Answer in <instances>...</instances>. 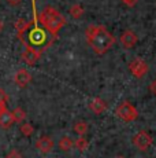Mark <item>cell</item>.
<instances>
[{
	"instance_id": "6da1fadb",
	"label": "cell",
	"mask_w": 156,
	"mask_h": 158,
	"mask_svg": "<svg viewBox=\"0 0 156 158\" xmlns=\"http://www.w3.org/2000/svg\"><path fill=\"white\" fill-rule=\"evenodd\" d=\"M32 6H33V19L29 22L28 28L23 30V32L18 33V37H19V40L22 41L26 48H32V50L41 54L48 47H51V44L53 43V40L56 37H53L38 22L37 10H36V0H32Z\"/></svg>"
},
{
	"instance_id": "7a4b0ae2",
	"label": "cell",
	"mask_w": 156,
	"mask_h": 158,
	"mask_svg": "<svg viewBox=\"0 0 156 158\" xmlns=\"http://www.w3.org/2000/svg\"><path fill=\"white\" fill-rule=\"evenodd\" d=\"M89 47L97 55H103L115 44V37L103 25H91L85 30Z\"/></svg>"
},
{
	"instance_id": "3957f363",
	"label": "cell",
	"mask_w": 156,
	"mask_h": 158,
	"mask_svg": "<svg viewBox=\"0 0 156 158\" xmlns=\"http://www.w3.org/2000/svg\"><path fill=\"white\" fill-rule=\"evenodd\" d=\"M37 17H38V22H40L53 37H58V33L60 32V29L66 25V18L53 7H45L40 13V15H37Z\"/></svg>"
},
{
	"instance_id": "277c9868",
	"label": "cell",
	"mask_w": 156,
	"mask_h": 158,
	"mask_svg": "<svg viewBox=\"0 0 156 158\" xmlns=\"http://www.w3.org/2000/svg\"><path fill=\"white\" fill-rule=\"evenodd\" d=\"M116 115L119 118H122L123 121H134L137 118V115H138V113H137L136 107L131 103L123 102L116 109Z\"/></svg>"
},
{
	"instance_id": "5b68a950",
	"label": "cell",
	"mask_w": 156,
	"mask_h": 158,
	"mask_svg": "<svg viewBox=\"0 0 156 158\" xmlns=\"http://www.w3.org/2000/svg\"><path fill=\"white\" fill-rule=\"evenodd\" d=\"M129 69H130V72L133 73V76L141 78L146 74V72H148V65H146V62L144 59L136 58V59H133L130 63H129Z\"/></svg>"
},
{
	"instance_id": "8992f818",
	"label": "cell",
	"mask_w": 156,
	"mask_h": 158,
	"mask_svg": "<svg viewBox=\"0 0 156 158\" xmlns=\"http://www.w3.org/2000/svg\"><path fill=\"white\" fill-rule=\"evenodd\" d=\"M133 143H134V146H136L137 148H138V150L145 151V150H148L149 146L152 144V138H151V135H149L148 132L141 131V132H138L133 138Z\"/></svg>"
},
{
	"instance_id": "52a82bcc",
	"label": "cell",
	"mask_w": 156,
	"mask_h": 158,
	"mask_svg": "<svg viewBox=\"0 0 156 158\" xmlns=\"http://www.w3.org/2000/svg\"><path fill=\"white\" fill-rule=\"evenodd\" d=\"M119 41H121L123 48L130 50V48H133L134 45L137 44V36L134 35V32H131V30H125L121 35V37H119Z\"/></svg>"
},
{
	"instance_id": "ba28073f",
	"label": "cell",
	"mask_w": 156,
	"mask_h": 158,
	"mask_svg": "<svg viewBox=\"0 0 156 158\" xmlns=\"http://www.w3.org/2000/svg\"><path fill=\"white\" fill-rule=\"evenodd\" d=\"M30 81H32V74L26 69H19L14 76V83L21 88H25Z\"/></svg>"
},
{
	"instance_id": "9c48e42d",
	"label": "cell",
	"mask_w": 156,
	"mask_h": 158,
	"mask_svg": "<svg viewBox=\"0 0 156 158\" xmlns=\"http://www.w3.org/2000/svg\"><path fill=\"white\" fill-rule=\"evenodd\" d=\"M53 146H55V143H53V140L49 136H41V138L36 142V147L43 154H47V153H49V151H52Z\"/></svg>"
},
{
	"instance_id": "30bf717a",
	"label": "cell",
	"mask_w": 156,
	"mask_h": 158,
	"mask_svg": "<svg viewBox=\"0 0 156 158\" xmlns=\"http://www.w3.org/2000/svg\"><path fill=\"white\" fill-rule=\"evenodd\" d=\"M40 52L32 50V48H25V51L22 52V59L25 60L28 65H34L38 59H40Z\"/></svg>"
},
{
	"instance_id": "8fae6325",
	"label": "cell",
	"mask_w": 156,
	"mask_h": 158,
	"mask_svg": "<svg viewBox=\"0 0 156 158\" xmlns=\"http://www.w3.org/2000/svg\"><path fill=\"white\" fill-rule=\"evenodd\" d=\"M14 124V117H13V113L11 111H8L7 109H4V110L0 113V127L4 129L10 128L11 125Z\"/></svg>"
},
{
	"instance_id": "7c38bea8",
	"label": "cell",
	"mask_w": 156,
	"mask_h": 158,
	"mask_svg": "<svg viewBox=\"0 0 156 158\" xmlns=\"http://www.w3.org/2000/svg\"><path fill=\"white\" fill-rule=\"evenodd\" d=\"M89 107H91V110L93 111V113H96V114H100V113H103V111L106 110L107 106H106V103L101 101L100 98H95L93 101L91 102Z\"/></svg>"
},
{
	"instance_id": "4fadbf2b",
	"label": "cell",
	"mask_w": 156,
	"mask_h": 158,
	"mask_svg": "<svg viewBox=\"0 0 156 158\" xmlns=\"http://www.w3.org/2000/svg\"><path fill=\"white\" fill-rule=\"evenodd\" d=\"M59 148L63 151H68V150H71V148L74 147V140L71 138H68V136H63V138L59 140Z\"/></svg>"
},
{
	"instance_id": "5bb4252c",
	"label": "cell",
	"mask_w": 156,
	"mask_h": 158,
	"mask_svg": "<svg viewBox=\"0 0 156 158\" xmlns=\"http://www.w3.org/2000/svg\"><path fill=\"white\" fill-rule=\"evenodd\" d=\"M68 13L73 18H76V19H80L81 17L84 15V7L81 4H73L70 7V10H68Z\"/></svg>"
},
{
	"instance_id": "9a60e30c",
	"label": "cell",
	"mask_w": 156,
	"mask_h": 158,
	"mask_svg": "<svg viewBox=\"0 0 156 158\" xmlns=\"http://www.w3.org/2000/svg\"><path fill=\"white\" fill-rule=\"evenodd\" d=\"M74 132L78 133L80 136H84L86 132H88V124L84 123V121H78L74 125Z\"/></svg>"
},
{
	"instance_id": "2e32d148",
	"label": "cell",
	"mask_w": 156,
	"mask_h": 158,
	"mask_svg": "<svg viewBox=\"0 0 156 158\" xmlns=\"http://www.w3.org/2000/svg\"><path fill=\"white\" fill-rule=\"evenodd\" d=\"M13 117H14V123H22L26 118V113L21 107H17L15 110L13 111Z\"/></svg>"
},
{
	"instance_id": "e0dca14e",
	"label": "cell",
	"mask_w": 156,
	"mask_h": 158,
	"mask_svg": "<svg viewBox=\"0 0 156 158\" xmlns=\"http://www.w3.org/2000/svg\"><path fill=\"white\" fill-rule=\"evenodd\" d=\"M21 132H22L23 136H32L33 132H34V128H33L32 124L25 123V124H22V125H21Z\"/></svg>"
},
{
	"instance_id": "ac0fdd59",
	"label": "cell",
	"mask_w": 156,
	"mask_h": 158,
	"mask_svg": "<svg viewBox=\"0 0 156 158\" xmlns=\"http://www.w3.org/2000/svg\"><path fill=\"white\" fill-rule=\"evenodd\" d=\"M28 25H29V21H26V19H23V18H19V19L15 22V29H17V32L18 33H21V32H23L26 28H28Z\"/></svg>"
},
{
	"instance_id": "d6986e66",
	"label": "cell",
	"mask_w": 156,
	"mask_h": 158,
	"mask_svg": "<svg viewBox=\"0 0 156 158\" xmlns=\"http://www.w3.org/2000/svg\"><path fill=\"white\" fill-rule=\"evenodd\" d=\"M74 146H76V147H77L80 151H82V150H85V148L88 147V142H86L85 139H84L82 136H81V138L78 139V140L74 142Z\"/></svg>"
},
{
	"instance_id": "ffe728a7",
	"label": "cell",
	"mask_w": 156,
	"mask_h": 158,
	"mask_svg": "<svg viewBox=\"0 0 156 158\" xmlns=\"http://www.w3.org/2000/svg\"><path fill=\"white\" fill-rule=\"evenodd\" d=\"M6 158H22V156H21L19 151H17V150H11L10 153L7 154V157H6Z\"/></svg>"
},
{
	"instance_id": "44dd1931",
	"label": "cell",
	"mask_w": 156,
	"mask_h": 158,
	"mask_svg": "<svg viewBox=\"0 0 156 158\" xmlns=\"http://www.w3.org/2000/svg\"><path fill=\"white\" fill-rule=\"evenodd\" d=\"M121 2L127 6V7H134L137 4V0H121Z\"/></svg>"
},
{
	"instance_id": "7402d4cb",
	"label": "cell",
	"mask_w": 156,
	"mask_h": 158,
	"mask_svg": "<svg viewBox=\"0 0 156 158\" xmlns=\"http://www.w3.org/2000/svg\"><path fill=\"white\" fill-rule=\"evenodd\" d=\"M149 89H151V92L156 96V78L151 83V85H149Z\"/></svg>"
},
{
	"instance_id": "603a6c76",
	"label": "cell",
	"mask_w": 156,
	"mask_h": 158,
	"mask_svg": "<svg viewBox=\"0 0 156 158\" xmlns=\"http://www.w3.org/2000/svg\"><path fill=\"white\" fill-rule=\"evenodd\" d=\"M0 101H2V102H7V95H6V94H4V91H3V89H0Z\"/></svg>"
},
{
	"instance_id": "cb8c5ba5",
	"label": "cell",
	"mask_w": 156,
	"mask_h": 158,
	"mask_svg": "<svg viewBox=\"0 0 156 158\" xmlns=\"http://www.w3.org/2000/svg\"><path fill=\"white\" fill-rule=\"evenodd\" d=\"M7 2H8V4H11V6H18L22 0H7Z\"/></svg>"
},
{
	"instance_id": "d4e9b609",
	"label": "cell",
	"mask_w": 156,
	"mask_h": 158,
	"mask_svg": "<svg viewBox=\"0 0 156 158\" xmlns=\"http://www.w3.org/2000/svg\"><path fill=\"white\" fill-rule=\"evenodd\" d=\"M4 109H6V103H4V102H2V101H0V113H2V111H3V110H4Z\"/></svg>"
},
{
	"instance_id": "484cf974",
	"label": "cell",
	"mask_w": 156,
	"mask_h": 158,
	"mask_svg": "<svg viewBox=\"0 0 156 158\" xmlns=\"http://www.w3.org/2000/svg\"><path fill=\"white\" fill-rule=\"evenodd\" d=\"M2 28H3V23H2V22H0V30H2Z\"/></svg>"
},
{
	"instance_id": "4316f807",
	"label": "cell",
	"mask_w": 156,
	"mask_h": 158,
	"mask_svg": "<svg viewBox=\"0 0 156 158\" xmlns=\"http://www.w3.org/2000/svg\"><path fill=\"white\" fill-rule=\"evenodd\" d=\"M119 158H122V157H119Z\"/></svg>"
}]
</instances>
